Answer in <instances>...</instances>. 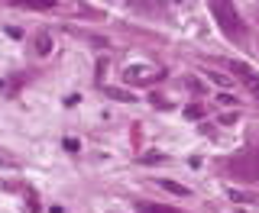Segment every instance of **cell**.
<instances>
[{
  "label": "cell",
  "mask_w": 259,
  "mask_h": 213,
  "mask_svg": "<svg viewBox=\"0 0 259 213\" xmlns=\"http://www.w3.org/2000/svg\"><path fill=\"white\" fill-rule=\"evenodd\" d=\"M210 13H214V20H217V26H221L230 39H246V26H243V20H240V13H237V7L233 4H224V0H214L210 4Z\"/></svg>",
  "instance_id": "6da1fadb"
},
{
  "label": "cell",
  "mask_w": 259,
  "mask_h": 213,
  "mask_svg": "<svg viewBox=\"0 0 259 213\" xmlns=\"http://www.w3.org/2000/svg\"><path fill=\"white\" fill-rule=\"evenodd\" d=\"M233 178H243V181H259V149H249V152H240L237 158L227 162Z\"/></svg>",
  "instance_id": "7a4b0ae2"
},
{
  "label": "cell",
  "mask_w": 259,
  "mask_h": 213,
  "mask_svg": "<svg viewBox=\"0 0 259 213\" xmlns=\"http://www.w3.org/2000/svg\"><path fill=\"white\" fill-rule=\"evenodd\" d=\"M123 78L130 84H156V81L165 78V68H156V65H130L123 71Z\"/></svg>",
  "instance_id": "3957f363"
},
{
  "label": "cell",
  "mask_w": 259,
  "mask_h": 213,
  "mask_svg": "<svg viewBox=\"0 0 259 213\" xmlns=\"http://www.w3.org/2000/svg\"><path fill=\"white\" fill-rule=\"evenodd\" d=\"M233 75L240 78V84L246 87L249 94H253V97H259V75H256L253 68H249V65H243V62H237V65H233Z\"/></svg>",
  "instance_id": "277c9868"
},
{
  "label": "cell",
  "mask_w": 259,
  "mask_h": 213,
  "mask_svg": "<svg viewBox=\"0 0 259 213\" xmlns=\"http://www.w3.org/2000/svg\"><path fill=\"white\" fill-rule=\"evenodd\" d=\"M136 210H140V213H182V210L168 207V203H152V200H140Z\"/></svg>",
  "instance_id": "5b68a950"
},
{
  "label": "cell",
  "mask_w": 259,
  "mask_h": 213,
  "mask_svg": "<svg viewBox=\"0 0 259 213\" xmlns=\"http://www.w3.org/2000/svg\"><path fill=\"white\" fill-rule=\"evenodd\" d=\"M156 184L162 187V191H168V194H178V197H188V187H185V184H178V181H165V178H159Z\"/></svg>",
  "instance_id": "8992f818"
},
{
  "label": "cell",
  "mask_w": 259,
  "mask_h": 213,
  "mask_svg": "<svg viewBox=\"0 0 259 213\" xmlns=\"http://www.w3.org/2000/svg\"><path fill=\"white\" fill-rule=\"evenodd\" d=\"M49 45H52V42H49V32L42 29V32L36 36V52H39V55H46V52H49Z\"/></svg>",
  "instance_id": "52a82bcc"
},
{
  "label": "cell",
  "mask_w": 259,
  "mask_h": 213,
  "mask_svg": "<svg viewBox=\"0 0 259 213\" xmlns=\"http://www.w3.org/2000/svg\"><path fill=\"white\" fill-rule=\"evenodd\" d=\"M201 113H204V110H201V107H198V103H191V107H188V110H185V117H191V120H198V117H201Z\"/></svg>",
  "instance_id": "ba28073f"
}]
</instances>
